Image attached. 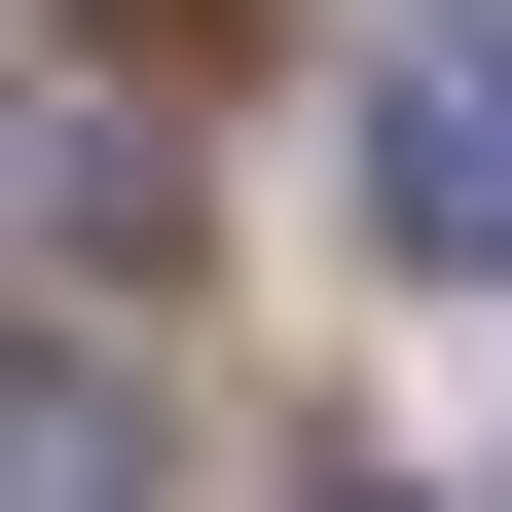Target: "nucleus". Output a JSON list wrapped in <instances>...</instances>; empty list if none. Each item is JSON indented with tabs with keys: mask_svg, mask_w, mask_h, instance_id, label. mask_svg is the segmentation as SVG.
<instances>
[{
	"mask_svg": "<svg viewBox=\"0 0 512 512\" xmlns=\"http://www.w3.org/2000/svg\"><path fill=\"white\" fill-rule=\"evenodd\" d=\"M0 256H74V293L183 256V37H37L0 74Z\"/></svg>",
	"mask_w": 512,
	"mask_h": 512,
	"instance_id": "nucleus-1",
	"label": "nucleus"
},
{
	"mask_svg": "<svg viewBox=\"0 0 512 512\" xmlns=\"http://www.w3.org/2000/svg\"><path fill=\"white\" fill-rule=\"evenodd\" d=\"M366 256L512 293V0H403V37H366Z\"/></svg>",
	"mask_w": 512,
	"mask_h": 512,
	"instance_id": "nucleus-2",
	"label": "nucleus"
},
{
	"mask_svg": "<svg viewBox=\"0 0 512 512\" xmlns=\"http://www.w3.org/2000/svg\"><path fill=\"white\" fill-rule=\"evenodd\" d=\"M0 512H147V439H110V366H0Z\"/></svg>",
	"mask_w": 512,
	"mask_h": 512,
	"instance_id": "nucleus-3",
	"label": "nucleus"
},
{
	"mask_svg": "<svg viewBox=\"0 0 512 512\" xmlns=\"http://www.w3.org/2000/svg\"><path fill=\"white\" fill-rule=\"evenodd\" d=\"M293 512H403V476H293Z\"/></svg>",
	"mask_w": 512,
	"mask_h": 512,
	"instance_id": "nucleus-4",
	"label": "nucleus"
}]
</instances>
